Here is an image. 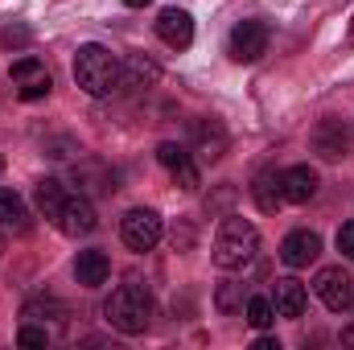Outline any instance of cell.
<instances>
[{"label":"cell","instance_id":"obj_1","mask_svg":"<svg viewBox=\"0 0 354 350\" xmlns=\"http://www.w3.org/2000/svg\"><path fill=\"white\" fill-rule=\"evenodd\" d=\"M103 313H107L111 330H120V334H128V338H132V334H145L149 322H153V293H149V284L124 280V284L107 297Z\"/></svg>","mask_w":354,"mask_h":350},{"label":"cell","instance_id":"obj_2","mask_svg":"<svg viewBox=\"0 0 354 350\" xmlns=\"http://www.w3.org/2000/svg\"><path fill=\"white\" fill-rule=\"evenodd\" d=\"M256 252H260V231L248 219L227 214L218 223V235H214V264L223 272H239V268H248L256 260Z\"/></svg>","mask_w":354,"mask_h":350},{"label":"cell","instance_id":"obj_3","mask_svg":"<svg viewBox=\"0 0 354 350\" xmlns=\"http://www.w3.org/2000/svg\"><path fill=\"white\" fill-rule=\"evenodd\" d=\"M75 83L87 95H95V99L115 95L120 91V58L107 46H99V42L79 46V54H75Z\"/></svg>","mask_w":354,"mask_h":350},{"label":"cell","instance_id":"obj_4","mask_svg":"<svg viewBox=\"0 0 354 350\" xmlns=\"http://www.w3.org/2000/svg\"><path fill=\"white\" fill-rule=\"evenodd\" d=\"M161 214L157 210H149V206H136V210H128L124 219H120V239L132 248V252H153L157 243H161Z\"/></svg>","mask_w":354,"mask_h":350},{"label":"cell","instance_id":"obj_5","mask_svg":"<svg viewBox=\"0 0 354 350\" xmlns=\"http://www.w3.org/2000/svg\"><path fill=\"white\" fill-rule=\"evenodd\" d=\"M313 293L322 297V305H326L330 313H346V309L354 305V280H351V272H346L342 264L322 268V272L313 276Z\"/></svg>","mask_w":354,"mask_h":350},{"label":"cell","instance_id":"obj_6","mask_svg":"<svg viewBox=\"0 0 354 350\" xmlns=\"http://www.w3.org/2000/svg\"><path fill=\"white\" fill-rule=\"evenodd\" d=\"M268 42H272V29H268V21H239L235 29H231V42H227V54L235 58V62H260L268 54Z\"/></svg>","mask_w":354,"mask_h":350},{"label":"cell","instance_id":"obj_7","mask_svg":"<svg viewBox=\"0 0 354 350\" xmlns=\"http://www.w3.org/2000/svg\"><path fill=\"white\" fill-rule=\"evenodd\" d=\"M8 79H12V87L21 99H46L50 87H54V79H50V71H46V62L41 58H17L12 62V71H8Z\"/></svg>","mask_w":354,"mask_h":350},{"label":"cell","instance_id":"obj_8","mask_svg":"<svg viewBox=\"0 0 354 350\" xmlns=\"http://www.w3.org/2000/svg\"><path fill=\"white\" fill-rule=\"evenodd\" d=\"M54 227H58L62 235H71V239H79V235H91V231L99 227V214H95L91 198H83V194H66V202H62V210H58Z\"/></svg>","mask_w":354,"mask_h":350},{"label":"cell","instance_id":"obj_9","mask_svg":"<svg viewBox=\"0 0 354 350\" xmlns=\"http://www.w3.org/2000/svg\"><path fill=\"white\" fill-rule=\"evenodd\" d=\"M157 161L169 169V177H174L177 190H185V194H194L198 185H202V177H198V165H194V157L181 149V145H174V140H165L161 149H157Z\"/></svg>","mask_w":354,"mask_h":350},{"label":"cell","instance_id":"obj_10","mask_svg":"<svg viewBox=\"0 0 354 350\" xmlns=\"http://www.w3.org/2000/svg\"><path fill=\"white\" fill-rule=\"evenodd\" d=\"M346 145H351V132H346V124H342L338 116H326V120L313 128V153H317L322 161L346 157Z\"/></svg>","mask_w":354,"mask_h":350},{"label":"cell","instance_id":"obj_11","mask_svg":"<svg viewBox=\"0 0 354 350\" xmlns=\"http://www.w3.org/2000/svg\"><path fill=\"white\" fill-rule=\"evenodd\" d=\"M157 37L169 46V50H189V42H194V17L185 12V8H161V17H157Z\"/></svg>","mask_w":354,"mask_h":350},{"label":"cell","instance_id":"obj_12","mask_svg":"<svg viewBox=\"0 0 354 350\" xmlns=\"http://www.w3.org/2000/svg\"><path fill=\"white\" fill-rule=\"evenodd\" d=\"M317 256H322V235L317 231H288L284 243H280V260L288 268H309Z\"/></svg>","mask_w":354,"mask_h":350},{"label":"cell","instance_id":"obj_13","mask_svg":"<svg viewBox=\"0 0 354 350\" xmlns=\"http://www.w3.org/2000/svg\"><path fill=\"white\" fill-rule=\"evenodd\" d=\"M0 227L12 231V235H29V227H33V214H29L25 198L8 185H0Z\"/></svg>","mask_w":354,"mask_h":350},{"label":"cell","instance_id":"obj_14","mask_svg":"<svg viewBox=\"0 0 354 350\" xmlns=\"http://www.w3.org/2000/svg\"><path fill=\"white\" fill-rule=\"evenodd\" d=\"M272 305H276V317H301L305 305H309V293H305L301 280L284 276V280H276V288H272Z\"/></svg>","mask_w":354,"mask_h":350},{"label":"cell","instance_id":"obj_15","mask_svg":"<svg viewBox=\"0 0 354 350\" xmlns=\"http://www.w3.org/2000/svg\"><path fill=\"white\" fill-rule=\"evenodd\" d=\"M107 276H111V260H107V252H99V248L79 252V260H75V280H79L83 288H99V284H107Z\"/></svg>","mask_w":354,"mask_h":350},{"label":"cell","instance_id":"obj_16","mask_svg":"<svg viewBox=\"0 0 354 350\" xmlns=\"http://www.w3.org/2000/svg\"><path fill=\"white\" fill-rule=\"evenodd\" d=\"M280 190H284V202H309L313 194H317V169H309V165H292V169H284L280 174Z\"/></svg>","mask_w":354,"mask_h":350},{"label":"cell","instance_id":"obj_17","mask_svg":"<svg viewBox=\"0 0 354 350\" xmlns=\"http://www.w3.org/2000/svg\"><path fill=\"white\" fill-rule=\"evenodd\" d=\"M223 153H227V132H223V124H218V120H202V124H198V157H202V161H223Z\"/></svg>","mask_w":354,"mask_h":350},{"label":"cell","instance_id":"obj_18","mask_svg":"<svg viewBox=\"0 0 354 350\" xmlns=\"http://www.w3.org/2000/svg\"><path fill=\"white\" fill-rule=\"evenodd\" d=\"M252 198H256V206H260L264 214H276V210H280V202H284L280 174H276V169H264V174L256 177V185H252Z\"/></svg>","mask_w":354,"mask_h":350},{"label":"cell","instance_id":"obj_19","mask_svg":"<svg viewBox=\"0 0 354 350\" xmlns=\"http://www.w3.org/2000/svg\"><path fill=\"white\" fill-rule=\"evenodd\" d=\"M66 194H71V190H66V185H62L58 177H41V181H37V190H33V198H37V210H41V214L50 219V223L58 219V210H62Z\"/></svg>","mask_w":354,"mask_h":350},{"label":"cell","instance_id":"obj_20","mask_svg":"<svg viewBox=\"0 0 354 350\" xmlns=\"http://www.w3.org/2000/svg\"><path fill=\"white\" fill-rule=\"evenodd\" d=\"M157 79V66L145 62V58H128L120 62V91H136V87H149Z\"/></svg>","mask_w":354,"mask_h":350},{"label":"cell","instance_id":"obj_21","mask_svg":"<svg viewBox=\"0 0 354 350\" xmlns=\"http://www.w3.org/2000/svg\"><path fill=\"white\" fill-rule=\"evenodd\" d=\"M272 322H276L272 297H248V326H252V330H268Z\"/></svg>","mask_w":354,"mask_h":350},{"label":"cell","instance_id":"obj_22","mask_svg":"<svg viewBox=\"0 0 354 350\" xmlns=\"http://www.w3.org/2000/svg\"><path fill=\"white\" fill-rule=\"evenodd\" d=\"M21 317H54V322H66V305L62 301H54V297H33L29 305H25V313Z\"/></svg>","mask_w":354,"mask_h":350},{"label":"cell","instance_id":"obj_23","mask_svg":"<svg viewBox=\"0 0 354 350\" xmlns=\"http://www.w3.org/2000/svg\"><path fill=\"white\" fill-rule=\"evenodd\" d=\"M214 305H218L223 313H235V309L243 305V284H223L218 297H214Z\"/></svg>","mask_w":354,"mask_h":350},{"label":"cell","instance_id":"obj_24","mask_svg":"<svg viewBox=\"0 0 354 350\" xmlns=\"http://www.w3.org/2000/svg\"><path fill=\"white\" fill-rule=\"evenodd\" d=\"M17 342L21 347H50V334H46V326H21Z\"/></svg>","mask_w":354,"mask_h":350},{"label":"cell","instance_id":"obj_25","mask_svg":"<svg viewBox=\"0 0 354 350\" xmlns=\"http://www.w3.org/2000/svg\"><path fill=\"white\" fill-rule=\"evenodd\" d=\"M338 252L354 264V219L351 223H342V231H338Z\"/></svg>","mask_w":354,"mask_h":350},{"label":"cell","instance_id":"obj_26","mask_svg":"<svg viewBox=\"0 0 354 350\" xmlns=\"http://www.w3.org/2000/svg\"><path fill=\"white\" fill-rule=\"evenodd\" d=\"M256 350H280V342L268 338V334H260V338H256Z\"/></svg>","mask_w":354,"mask_h":350},{"label":"cell","instance_id":"obj_27","mask_svg":"<svg viewBox=\"0 0 354 350\" xmlns=\"http://www.w3.org/2000/svg\"><path fill=\"white\" fill-rule=\"evenodd\" d=\"M342 342H346V347H354V322L346 326V330H342Z\"/></svg>","mask_w":354,"mask_h":350},{"label":"cell","instance_id":"obj_28","mask_svg":"<svg viewBox=\"0 0 354 350\" xmlns=\"http://www.w3.org/2000/svg\"><path fill=\"white\" fill-rule=\"evenodd\" d=\"M128 8H145V4H153V0H124Z\"/></svg>","mask_w":354,"mask_h":350},{"label":"cell","instance_id":"obj_29","mask_svg":"<svg viewBox=\"0 0 354 350\" xmlns=\"http://www.w3.org/2000/svg\"><path fill=\"white\" fill-rule=\"evenodd\" d=\"M346 42L354 46V17H351V25H346Z\"/></svg>","mask_w":354,"mask_h":350},{"label":"cell","instance_id":"obj_30","mask_svg":"<svg viewBox=\"0 0 354 350\" xmlns=\"http://www.w3.org/2000/svg\"><path fill=\"white\" fill-rule=\"evenodd\" d=\"M0 252H4V227H0Z\"/></svg>","mask_w":354,"mask_h":350},{"label":"cell","instance_id":"obj_31","mask_svg":"<svg viewBox=\"0 0 354 350\" xmlns=\"http://www.w3.org/2000/svg\"><path fill=\"white\" fill-rule=\"evenodd\" d=\"M0 174H4V157H0Z\"/></svg>","mask_w":354,"mask_h":350}]
</instances>
